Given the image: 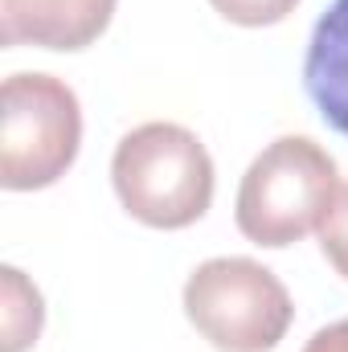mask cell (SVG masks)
<instances>
[{"mask_svg": "<svg viewBox=\"0 0 348 352\" xmlns=\"http://www.w3.org/2000/svg\"><path fill=\"white\" fill-rule=\"evenodd\" d=\"M119 205L152 230H184L213 205V160L197 131L180 123H140L111 156Z\"/></svg>", "mask_w": 348, "mask_h": 352, "instance_id": "6da1fadb", "label": "cell"}, {"mask_svg": "<svg viewBox=\"0 0 348 352\" xmlns=\"http://www.w3.org/2000/svg\"><path fill=\"white\" fill-rule=\"evenodd\" d=\"M340 192V173L328 148L307 135H279L266 144L238 184L234 221L246 242L283 250L324 226Z\"/></svg>", "mask_w": 348, "mask_h": 352, "instance_id": "7a4b0ae2", "label": "cell"}, {"mask_svg": "<svg viewBox=\"0 0 348 352\" xmlns=\"http://www.w3.org/2000/svg\"><path fill=\"white\" fill-rule=\"evenodd\" d=\"M83 148L78 94L54 74H8L0 90V184L33 192L58 184Z\"/></svg>", "mask_w": 348, "mask_h": 352, "instance_id": "3957f363", "label": "cell"}, {"mask_svg": "<svg viewBox=\"0 0 348 352\" xmlns=\"http://www.w3.org/2000/svg\"><path fill=\"white\" fill-rule=\"evenodd\" d=\"M184 316L217 352H270L287 336L295 303L254 258H209L184 283Z\"/></svg>", "mask_w": 348, "mask_h": 352, "instance_id": "277c9868", "label": "cell"}, {"mask_svg": "<svg viewBox=\"0 0 348 352\" xmlns=\"http://www.w3.org/2000/svg\"><path fill=\"white\" fill-rule=\"evenodd\" d=\"M115 16V0H0V41L78 54L94 45Z\"/></svg>", "mask_w": 348, "mask_h": 352, "instance_id": "5b68a950", "label": "cell"}, {"mask_svg": "<svg viewBox=\"0 0 348 352\" xmlns=\"http://www.w3.org/2000/svg\"><path fill=\"white\" fill-rule=\"evenodd\" d=\"M303 87L324 123L348 140V0H332L316 21L303 58Z\"/></svg>", "mask_w": 348, "mask_h": 352, "instance_id": "8992f818", "label": "cell"}, {"mask_svg": "<svg viewBox=\"0 0 348 352\" xmlns=\"http://www.w3.org/2000/svg\"><path fill=\"white\" fill-rule=\"evenodd\" d=\"M41 291L17 266H0V352H29L41 336Z\"/></svg>", "mask_w": 348, "mask_h": 352, "instance_id": "52a82bcc", "label": "cell"}, {"mask_svg": "<svg viewBox=\"0 0 348 352\" xmlns=\"http://www.w3.org/2000/svg\"><path fill=\"white\" fill-rule=\"evenodd\" d=\"M230 25H242V29H262V25H279L287 21L299 0H209Z\"/></svg>", "mask_w": 348, "mask_h": 352, "instance_id": "ba28073f", "label": "cell"}, {"mask_svg": "<svg viewBox=\"0 0 348 352\" xmlns=\"http://www.w3.org/2000/svg\"><path fill=\"white\" fill-rule=\"evenodd\" d=\"M320 250H324L328 266L348 283V184H340V192L320 226Z\"/></svg>", "mask_w": 348, "mask_h": 352, "instance_id": "9c48e42d", "label": "cell"}, {"mask_svg": "<svg viewBox=\"0 0 348 352\" xmlns=\"http://www.w3.org/2000/svg\"><path fill=\"white\" fill-rule=\"evenodd\" d=\"M303 352H348V320L320 328V332L303 344Z\"/></svg>", "mask_w": 348, "mask_h": 352, "instance_id": "30bf717a", "label": "cell"}]
</instances>
